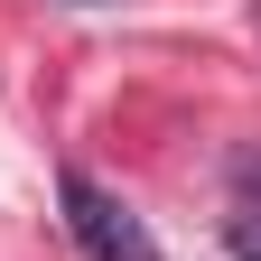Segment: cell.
Instances as JSON below:
<instances>
[{"instance_id":"obj_1","label":"cell","mask_w":261,"mask_h":261,"mask_svg":"<svg viewBox=\"0 0 261 261\" xmlns=\"http://www.w3.org/2000/svg\"><path fill=\"white\" fill-rule=\"evenodd\" d=\"M56 196H65V233L84 243V261H159L149 224L130 215L112 187H93L84 168H65V177H56Z\"/></svg>"},{"instance_id":"obj_2","label":"cell","mask_w":261,"mask_h":261,"mask_svg":"<svg viewBox=\"0 0 261 261\" xmlns=\"http://www.w3.org/2000/svg\"><path fill=\"white\" fill-rule=\"evenodd\" d=\"M233 261H261V224H233Z\"/></svg>"}]
</instances>
